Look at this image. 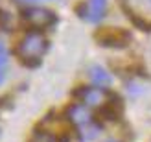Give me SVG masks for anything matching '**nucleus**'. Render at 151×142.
Instances as JSON below:
<instances>
[{
  "instance_id": "0eeeda50",
  "label": "nucleus",
  "mask_w": 151,
  "mask_h": 142,
  "mask_svg": "<svg viewBox=\"0 0 151 142\" xmlns=\"http://www.w3.org/2000/svg\"><path fill=\"white\" fill-rule=\"evenodd\" d=\"M88 74H90V79H92V83L96 87H107V85L112 83L111 74L105 70V68H101V66H92Z\"/></svg>"
},
{
  "instance_id": "f8f14e48",
  "label": "nucleus",
  "mask_w": 151,
  "mask_h": 142,
  "mask_svg": "<svg viewBox=\"0 0 151 142\" xmlns=\"http://www.w3.org/2000/svg\"><path fill=\"white\" fill-rule=\"evenodd\" d=\"M149 4H151V0H149Z\"/></svg>"
},
{
  "instance_id": "7ed1b4c3",
  "label": "nucleus",
  "mask_w": 151,
  "mask_h": 142,
  "mask_svg": "<svg viewBox=\"0 0 151 142\" xmlns=\"http://www.w3.org/2000/svg\"><path fill=\"white\" fill-rule=\"evenodd\" d=\"M76 98L88 107H101L109 102V92L105 87H81L76 92Z\"/></svg>"
},
{
  "instance_id": "39448f33",
  "label": "nucleus",
  "mask_w": 151,
  "mask_h": 142,
  "mask_svg": "<svg viewBox=\"0 0 151 142\" xmlns=\"http://www.w3.org/2000/svg\"><path fill=\"white\" fill-rule=\"evenodd\" d=\"M66 116H68V120L74 125H78V128H83V125L92 124V113H90V107L85 105V103L72 105L68 109V113H66Z\"/></svg>"
},
{
  "instance_id": "1a4fd4ad",
  "label": "nucleus",
  "mask_w": 151,
  "mask_h": 142,
  "mask_svg": "<svg viewBox=\"0 0 151 142\" xmlns=\"http://www.w3.org/2000/svg\"><path fill=\"white\" fill-rule=\"evenodd\" d=\"M6 66H7V50L2 43H0V70L6 72Z\"/></svg>"
},
{
  "instance_id": "20e7f679",
  "label": "nucleus",
  "mask_w": 151,
  "mask_h": 142,
  "mask_svg": "<svg viewBox=\"0 0 151 142\" xmlns=\"http://www.w3.org/2000/svg\"><path fill=\"white\" fill-rule=\"evenodd\" d=\"M105 13H107V0H87L79 7L81 19L88 22H100L105 17Z\"/></svg>"
},
{
  "instance_id": "f257e3e1",
  "label": "nucleus",
  "mask_w": 151,
  "mask_h": 142,
  "mask_svg": "<svg viewBox=\"0 0 151 142\" xmlns=\"http://www.w3.org/2000/svg\"><path fill=\"white\" fill-rule=\"evenodd\" d=\"M48 43L44 39V35L39 32H29L22 37V41L19 43V48H17V54L24 63L29 65H37L42 59L44 52H46Z\"/></svg>"
},
{
  "instance_id": "6e6552de",
  "label": "nucleus",
  "mask_w": 151,
  "mask_h": 142,
  "mask_svg": "<svg viewBox=\"0 0 151 142\" xmlns=\"http://www.w3.org/2000/svg\"><path fill=\"white\" fill-rule=\"evenodd\" d=\"M29 142H59V138L55 135H52V133L42 131V133H35Z\"/></svg>"
},
{
  "instance_id": "423d86ee",
  "label": "nucleus",
  "mask_w": 151,
  "mask_h": 142,
  "mask_svg": "<svg viewBox=\"0 0 151 142\" xmlns=\"http://www.w3.org/2000/svg\"><path fill=\"white\" fill-rule=\"evenodd\" d=\"M96 39L101 44H105V46H118L120 48L129 41V35L124 30H103L101 33H98Z\"/></svg>"
},
{
  "instance_id": "f03ea898",
  "label": "nucleus",
  "mask_w": 151,
  "mask_h": 142,
  "mask_svg": "<svg viewBox=\"0 0 151 142\" xmlns=\"http://www.w3.org/2000/svg\"><path fill=\"white\" fill-rule=\"evenodd\" d=\"M22 19H24L26 24H29L33 30H42L48 28L55 22V15L52 13L46 7H28V9L22 13Z\"/></svg>"
},
{
  "instance_id": "9b49d317",
  "label": "nucleus",
  "mask_w": 151,
  "mask_h": 142,
  "mask_svg": "<svg viewBox=\"0 0 151 142\" xmlns=\"http://www.w3.org/2000/svg\"><path fill=\"white\" fill-rule=\"evenodd\" d=\"M4 78H6V72H4V70H0V85H2V81H4Z\"/></svg>"
},
{
  "instance_id": "9d476101",
  "label": "nucleus",
  "mask_w": 151,
  "mask_h": 142,
  "mask_svg": "<svg viewBox=\"0 0 151 142\" xmlns=\"http://www.w3.org/2000/svg\"><path fill=\"white\" fill-rule=\"evenodd\" d=\"M17 4H20V6H32V4H35L37 0H15Z\"/></svg>"
}]
</instances>
